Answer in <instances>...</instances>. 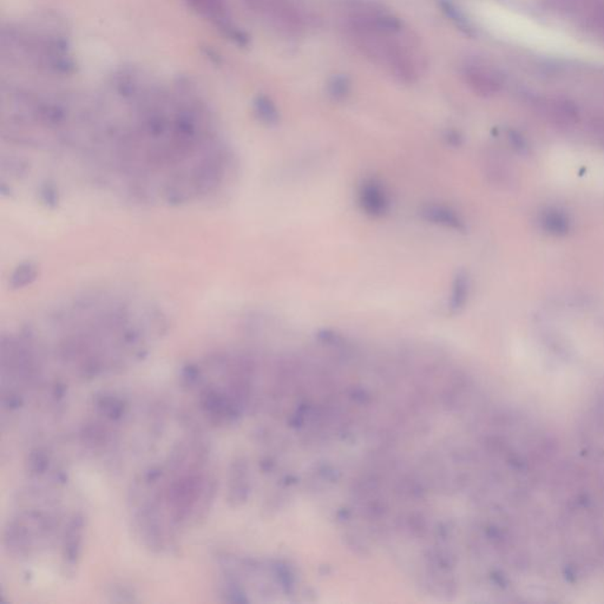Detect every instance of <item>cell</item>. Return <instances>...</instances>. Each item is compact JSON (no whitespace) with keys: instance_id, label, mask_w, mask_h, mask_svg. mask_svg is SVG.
Returning <instances> with one entry per match:
<instances>
[{"instance_id":"3","label":"cell","mask_w":604,"mask_h":604,"mask_svg":"<svg viewBox=\"0 0 604 604\" xmlns=\"http://www.w3.org/2000/svg\"><path fill=\"white\" fill-rule=\"evenodd\" d=\"M421 218L432 225L443 227V228L463 233L466 231L465 222L456 211L444 204H425L419 211Z\"/></svg>"},{"instance_id":"5","label":"cell","mask_w":604,"mask_h":604,"mask_svg":"<svg viewBox=\"0 0 604 604\" xmlns=\"http://www.w3.org/2000/svg\"><path fill=\"white\" fill-rule=\"evenodd\" d=\"M470 295V277L465 270H460L457 272L453 277L452 286H451V295L449 299V311L452 314L460 313L466 302L469 300Z\"/></svg>"},{"instance_id":"1","label":"cell","mask_w":604,"mask_h":604,"mask_svg":"<svg viewBox=\"0 0 604 604\" xmlns=\"http://www.w3.org/2000/svg\"><path fill=\"white\" fill-rule=\"evenodd\" d=\"M464 77L467 85L483 97L494 96L504 84V76L501 71L482 59L470 60L464 66Z\"/></svg>"},{"instance_id":"2","label":"cell","mask_w":604,"mask_h":604,"mask_svg":"<svg viewBox=\"0 0 604 604\" xmlns=\"http://www.w3.org/2000/svg\"><path fill=\"white\" fill-rule=\"evenodd\" d=\"M358 201L361 211L371 218H383L390 211L388 193L383 184L376 179H367L360 184Z\"/></svg>"},{"instance_id":"10","label":"cell","mask_w":604,"mask_h":604,"mask_svg":"<svg viewBox=\"0 0 604 604\" xmlns=\"http://www.w3.org/2000/svg\"><path fill=\"white\" fill-rule=\"evenodd\" d=\"M97 408H100L102 415L110 419L120 418L124 413L123 401L112 396H103L98 398Z\"/></svg>"},{"instance_id":"12","label":"cell","mask_w":604,"mask_h":604,"mask_svg":"<svg viewBox=\"0 0 604 604\" xmlns=\"http://www.w3.org/2000/svg\"><path fill=\"white\" fill-rule=\"evenodd\" d=\"M444 139L451 147H460L462 144V142H463V137L456 130H447L445 132V135H444Z\"/></svg>"},{"instance_id":"9","label":"cell","mask_w":604,"mask_h":604,"mask_svg":"<svg viewBox=\"0 0 604 604\" xmlns=\"http://www.w3.org/2000/svg\"><path fill=\"white\" fill-rule=\"evenodd\" d=\"M327 91L332 100L341 102L349 96L351 80L346 75H335L328 82Z\"/></svg>"},{"instance_id":"7","label":"cell","mask_w":604,"mask_h":604,"mask_svg":"<svg viewBox=\"0 0 604 604\" xmlns=\"http://www.w3.org/2000/svg\"><path fill=\"white\" fill-rule=\"evenodd\" d=\"M539 221H541L543 229L549 234L561 236V235H566V233L569 232V218L563 211L555 209V208L543 211Z\"/></svg>"},{"instance_id":"8","label":"cell","mask_w":604,"mask_h":604,"mask_svg":"<svg viewBox=\"0 0 604 604\" xmlns=\"http://www.w3.org/2000/svg\"><path fill=\"white\" fill-rule=\"evenodd\" d=\"M438 4L446 17L450 18L460 31H463L466 35H473L472 25L466 18L465 14L460 11V7H457L451 0H439Z\"/></svg>"},{"instance_id":"4","label":"cell","mask_w":604,"mask_h":604,"mask_svg":"<svg viewBox=\"0 0 604 604\" xmlns=\"http://www.w3.org/2000/svg\"><path fill=\"white\" fill-rule=\"evenodd\" d=\"M82 534H83V518L80 514H75L70 521L68 530L64 539V559L68 564L73 566L76 559L80 556V544H82Z\"/></svg>"},{"instance_id":"11","label":"cell","mask_w":604,"mask_h":604,"mask_svg":"<svg viewBox=\"0 0 604 604\" xmlns=\"http://www.w3.org/2000/svg\"><path fill=\"white\" fill-rule=\"evenodd\" d=\"M256 109H258V112H259L263 121L270 123V124L277 123V120H279V112H277V107L268 98H265V97L259 98L256 102Z\"/></svg>"},{"instance_id":"6","label":"cell","mask_w":604,"mask_h":604,"mask_svg":"<svg viewBox=\"0 0 604 604\" xmlns=\"http://www.w3.org/2000/svg\"><path fill=\"white\" fill-rule=\"evenodd\" d=\"M247 471H245V463L236 460L233 463L231 470V478H229V502L235 507L245 501L247 497Z\"/></svg>"},{"instance_id":"13","label":"cell","mask_w":604,"mask_h":604,"mask_svg":"<svg viewBox=\"0 0 604 604\" xmlns=\"http://www.w3.org/2000/svg\"><path fill=\"white\" fill-rule=\"evenodd\" d=\"M594 23H596L598 28L604 30V4L598 5L594 10Z\"/></svg>"}]
</instances>
